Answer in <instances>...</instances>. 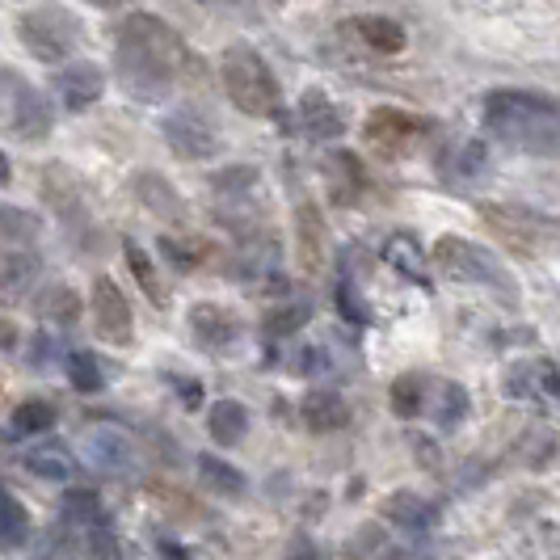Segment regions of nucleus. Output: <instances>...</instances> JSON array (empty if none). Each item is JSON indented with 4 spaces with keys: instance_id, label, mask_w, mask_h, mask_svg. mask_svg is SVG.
Listing matches in <instances>:
<instances>
[{
    "instance_id": "1",
    "label": "nucleus",
    "mask_w": 560,
    "mask_h": 560,
    "mask_svg": "<svg viewBox=\"0 0 560 560\" xmlns=\"http://www.w3.org/2000/svg\"><path fill=\"white\" fill-rule=\"evenodd\" d=\"M114 72L131 97L165 102L173 84L202 77V63L186 47V38L156 13H131L114 30Z\"/></svg>"
},
{
    "instance_id": "2",
    "label": "nucleus",
    "mask_w": 560,
    "mask_h": 560,
    "mask_svg": "<svg viewBox=\"0 0 560 560\" xmlns=\"http://www.w3.org/2000/svg\"><path fill=\"white\" fill-rule=\"evenodd\" d=\"M485 131L514 152L548 156L560 148V102L532 89H493L485 97Z\"/></svg>"
},
{
    "instance_id": "3",
    "label": "nucleus",
    "mask_w": 560,
    "mask_h": 560,
    "mask_svg": "<svg viewBox=\"0 0 560 560\" xmlns=\"http://www.w3.org/2000/svg\"><path fill=\"white\" fill-rule=\"evenodd\" d=\"M434 270L451 282H472V287H489L498 300H505L510 308H518V279L510 275L502 257L493 249H485L477 241H464V236H439L434 249H430Z\"/></svg>"
},
{
    "instance_id": "4",
    "label": "nucleus",
    "mask_w": 560,
    "mask_h": 560,
    "mask_svg": "<svg viewBox=\"0 0 560 560\" xmlns=\"http://www.w3.org/2000/svg\"><path fill=\"white\" fill-rule=\"evenodd\" d=\"M220 81H224L228 102L241 114H249V118H275L282 110L279 77L249 43H232L220 56Z\"/></svg>"
},
{
    "instance_id": "5",
    "label": "nucleus",
    "mask_w": 560,
    "mask_h": 560,
    "mask_svg": "<svg viewBox=\"0 0 560 560\" xmlns=\"http://www.w3.org/2000/svg\"><path fill=\"white\" fill-rule=\"evenodd\" d=\"M480 220L502 236L505 249L527 253V257H548L560 249V220L539 215L532 207H498V202H480Z\"/></svg>"
},
{
    "instance_id": "6",
    "label": "nucleus",
    "mask_w": 560,
    "mask_h": 560,
    "mask_svg": "<svg viewBox=\"0 0 560 560\" xmlns=\"http://www.w3.org/2000/svg\"><path fill=\"white\" fill-rule=\"evenodd\" d=\"M18 38H22V47L34 59H43V63H68V59L81 51L84 30L68 9L47 4V9H30L26 18L18 22Z\"/></svg>"
},
{
    "instance_id": "7",
    "label": "nucleus",
    "mask_w": 560,
    "mask_h": 560,
    "mask_svg": "<svg viewBox=\"0 0 560 560\" xmlns=\"http://www.w3.org/2000/svg\"><path fill=\"white\" fill-rule=\"evenodd\" d=\"M434 136V118L413 110H400V106H375L363 122V140L371 152L388 156V161H400L409 156L418 143H425Z\"/></svg>"
},
{
    "instance_id": "8",
    "label": "nucleus",
    "mask_w": 560,
    "mask_h": 560,
    "mask_svg": "<svg viewBox=\"0 0 560 560\" xmlns=\"http://www.w3.org/2000/svg\"><path fill=\"white\" fill-rule=\"evenodd\" d=\"M4 127L9 136L26 143L47 140L56 131V110L38 84L22 81L13 68H4Z\"/></svg>"
},
{
    "instance_id": "9",
    "label": "nucleus",
    "mask_w": 560,
    "mask_h": 560,
    "mask_svg": "<svg viewBox=\"0 0 560 560\" xmlns=\"http://www.w3.org/2000/svg\"><path fill=\"white\" fill-rule=\"evenodd\" d=\"M89 312H93V329L106 346H131L136 337V316H131V304L122 295V287L106 275L93 279V295H89Z\"/></svg>"
},
{
    "instance_id": "10",
    "label": "nucleus",
    "mask_w": 560,
    "mask_h": 560,
    "mask_svg": "<svg viewBox=\"0 0 560 560\" xmlns=\"http://www.w3.org/2000/svg\"><path fill=\"white\" fill-rule=\"evenodd\" d=\"M161 136H165V143L182 156V161H207V156H215V152H220V136H215V127H211L207 118H198L195 110L165 114Z\"/></svg>"
},
{
    "instance_id": "11",
    "label": "nucleus",
    "mask_w": 560,
    "mask_h": 560,
    "mask_svg": "<svg viewBox=\"0 0 560 560\" xmlns=\"http://www.w3.org/2000/svg\"><path fill=\"white\" fill-rule=\"evenodd\" d=\"M51 89L63 102V110L81 114L89 106H97V97L106 93V77L97 63H63L56 77H51Z\"/></svg>"
},
{
    "instance_id": "12",
    "label": "nucleus",
    "mask_w": 560,
    "mask_h": 560,
    "mask_svg": "<svg viewBox=\"0 0 560 560\" xmlns=\"http://www.w3.org/2000/svg\"><path fill=\"white\" fill-rule=\"evenodd\" d=\"M190 337H195L198 350L224 354L228 346H236V337H241V316L220 308V304H195L190 308Z\"/></svg>"
},
{
    "instance_id": "13",
    "label": "nucleus",
    "mask_w": 560,
    "mask_h": 560,
    "mask_svg": "<svg viewBox=\"0 0 560 560\" xmlns=\"http://www.w3.org/2000/svg\"><path fill=\"white\" fill-rule=\"evenodd\" d=\"M295 118H300L304 136H312V140H337L346 131V114H341V106L325 89H304L300 106H295Z\"/></svg>"
},
{
    "instance_id": "14",
    "label": "nucleus",
    "mask_w": 560,
    "mask_h": 560,
    "mask_svg": "<svg viewBox=\"0 0 560 560\" xmlns=\"http://www.w3.org/2000/svg\"><path fill=\"white\" fill-rule=\"evenodd\" d=\"M131 190H136V198H140L156 220H165V224H182L186 220V202L173 190V182H165L161 173H136Z\"/></svg>"
},
{
    "instance_id": "15",
    "label": "nucleus",
    "mask_w": 560,
    "mask_h": 560,
    "mask_svg": "<svg viewBox=\"0 0 560 560\" xmlns=\"http://www.w3.org/2000/svg\"><path fill=\"white\" fill-rule=\"evenodd\" d=\"M295 236H300V261L304 270L316 275L329 257V232H325V220L316 211V202H300L295 207Z\"/></svg>"
},
{
    "instance_id": "16",
    "label": "nucleus",
    "mask_w": 560,
    "mask_h": 560,
    "mask_svg": "<svg viewBox=\"0 0 560 560\" xmlns=\"http://www.w3.org/2000/svg\"><path fill=\"white\" fill-rule=\"evenodd\" d=\"M300 418H304V425H308L312 434H334V430H346V421H350V405H346V396L341 393L316 388V393L304 396Z\"/></svg>"
},
{
    "instance_id": "17",
    "label": "nucleus",
    "mask_w": 560,
    "mask_h": 560,
    "mask_svg": "<svg viewBox=\"0 0 560 560\" xmlns=\"http://www.w3.org/2000/svg\"><path fill=\"white\" fill-rule=\"evenodd\" d=\"M43 275V257L30 245H4L0 257V282H4V300H18L22 291H30Z\"/></svg>"
},
{
    "instance_id": "18",
    "label": "nucleus",
    "mask_w": 560,
    "mask_h": 560,
    "mask_svg": "<svg viewBox=\"0 0 560 560\" xmlns=\"http://www.w3.org/2000/svg\"><path fill=\"white\" fill-rule=\"evenodd\" d=\"M207 434H211V443L215 447H241L245 443V434H249V409L241 405V400H215L211 405V413H207Z\"/></svg>"
},
{
    "instance_id": "19",
    "label": "nucleus",
    "mask_w": 560,
    "mask_h": 560,
    "mask_svg": "<svg viewBox=\"0 0 560 560\" xmlns=\"http://www.w3.org/2000/svg\"><path fill=\"white\" fill-rule=\"evenodd\" d=\"M380 518H388L393 527H400V532H430V523H434V510H430V502L425 498H418V493H409V489H396V493H388L384 502H380Z\"/></svg>"
},
{
    "instance_id": "20",
    "label": "nucleus",
    "mask_w": 560,
    "mask_h": 560,
    "mask_svg": "<svg viewBox=\"0 0 560 560\" xmlns=\"http://www.w3.org/2000/svg\"><path fill=\"white\" fill-rule=\"evenodd\" d=\"M346 30L363 43L366 51H375V56H396V51H405V43H409L405 26L393 22V18H354Z\"/></svg>"
},
{
    "instance_id": "21",
    "label": "nucleus",
    "mask_w": 560,
    "mask_h": 560,
    "mask_svg": "<svg viewBox=\"0 0 560 560\" xmlns=\"http://www.w3.org/2000/svg\"><path fill=\"white\" fill-rule=\"evenodd\" d=\"M341 560H400V544L393 539L388 527L366 523L341 544Z\"/></svg>"
},
{
    "instance_id": "22",
    "label": "nucleus",
    "mask_w": 560,
    "mask_h": 560,
    "mask_svg": "<svg viewBox=\"0 0 560 560\" xmlns=\"http://www.w3.org/2000/svg\"><path fill=\"white\" fill-rule=\"evenodd\" d=\"M84 455H89L93 468H102V472H110V477H122V472L131 468V447H127V439L114 434V430H93V434L84 439Z\"/></svg>"
},
{
    "instance_id": "23",
    "label": "nucleus",
    "mask_w": 560,
    "mask_h": 560,
    "mask_svg": "<svg viewBox=\"0 0 560 560\" xmlns=\"http://www.w3.org/2000/svg\"><path fill=\"white\" fill-rule=\"evenodd\" d=\"M384 261L393 266V270H400L405 279H413V282H421L425 287V266H430V253L421 249L418 245V236L413 232H396L393 241L384 245Z\"/></svg>"
},
{
    "instance_id": "24",
    "label": "nucleus",
    "mask_w": 560,
    "mask_h": 560,
    "mask_svg": "<svg viewBox=\"0 0 560 560\" xmlns=\"http://www.w3.org/2000/svg\"><path fill=\"white\" fill-rule=\"evenodd\" d=\"M56 421H59V413H56V405H51V400L30 396V400H22V405L9 413V443L30 439V434H47Z\"/></svg>"
},
{
    "instance_id": "25",
    "label": "nucleus",
    "mask_w": 560,
    "mask_h": 560,
    "mask_svg": "<svg viewBox=\"0 0 560 560\" xmlns=\"http://www.w3.org/2000/svg\"><path fill=\"white\" fill-rule=\"evenodd\" d=\"M198 480L207 485V493H220V498H241L249 489L245 472L232 468L220 455H198Z\"/></svg>"
},
{
    "instance_id": "26",
    "label": "nucleus",
    "mask_w": 560,
    "mask_h": 560,
    "mask_svg": "<svg viewBox=\"0 0 560 560\" xmlns=\"http://www.w3.org/2000/svg\"><path fill=\"white\" fill-rule=\"evenodd\" d=\"M122 257H127V266H131V279L140 282V291L148 295V304H152V308H165L168 291H165V282H161V275H156V261L148 257V249L136 245V241H127V245H122Z\"/></svg>"
},
{
    "instance_id": "27",
    "label": "nucleus",
    "mask_w": 560,
    "mask_h": 560,
    "mask_svg": "<svg viewBox=\"0 0 560 560\" xmlns=\"http://www.w3.org/2000/svg\"><path fill=\"white\" fill-rule=\"evenodd\" d=\"M81 295L68 287V282H56V287H47L43 295H38V316L43 320H51V325H63V329H72V325H81Z\"/></svg>"
},
{
    "instance_id": "28",
    "label": "nucleus",
    "mask_w": 560,
    "mask_h": 560,
    "mask_svg": "<svg viewBox=\"0 0 560 560\" xmlns=\"http://www.w3.org/2000/svg\"><path fill=\"white\" fill-rule=\"evenodd\" d=\"M26 472L38 480H51V485H63V480L77 472V464H72V455L59 447V443H47V447H34L26 451Z\"/></svg>"
},
{
    "instance_id": "29",
    "label": "nucleus",
    "mask_w": 560,
    "mask_h": 560,
    "mask_svg": "<svg viewBox=\"0 0 560 560\" xmlns=\"http://www.w3.org/2000/svg\"><path fill=\"white\" fill-rule=\"evenodd\" d=\"M308 320H312V304H308V300H287L282 308H270V312H266V320H261V337L279 341V337L300 334V329H304Z\"/></svg>"
},
{
    "instance_id": "30",
    "label": "nucleus",
    "mask_w": 560,
    "mask_h": 560,
    "mask_svg": "<svg viewBox=\"0 0 560 560\" xmlns=\"http://www.w3.org/2000/svg\"><path fill=\"white\" fill-rule=\"evenodd\" d=\"M63 371H68V384L84 396H93L106 388V371H102V363H97L89 350H72V354L63 359Z\"/></svg>"
},
{
    "instance_id": "31",
    "label": "nucleus",
    "mask_w": 560,
    "mask_h": 560,
    "mask_svg": "<svg viewBox=\"0 0 560 560\" xmlns=\"http://www.w3.org/2000/svg\"><path fill=\"white\" fill-rule=\"evenodd\" d=\"M388 400H393V413L400 421H418L425 413V380L421 375H400V380H393Z\"/></svg>"
},
{
    "instance_id": "32",
    "label": "nucleus",
    "mask_w": 560,
    "mask_h": 560,
    "mask_svg": "<svg viewBox=\"0 0 560 560\" xmlns=\"http://www.w3.org/2000/svg\"><path fill=\"white\" fill-rule=\"evenodd\" d=\"M0 514H4V523H0V544L13 552V548H22L30 535H34V523H30V510L13 493H4L0 498Z\"/></svg>"
},
{
    "instance_id": "33",
    "label": "nucleus",
    "mask_w": 560,
    "mask_h": 560,
    "mask_svg": "<svg viewBox=\"0 0 560 560\" xmlns=\"http://www.w3.org/2000/svg\"><path fill=\"white\" fill-rule=\"evenodd\" d=\"M468 409H472V400L464 393V384H439V393H434V421L443 425V430H455L459 421L468 418Z\"/></svg>"
},
{
    "instance_id": "34",
    "label": "nucleus",
    "mask_w": 560,
    "mask_h": 560,
    "mask_svg": "<svg viewBox=\"0 0 560 560\" xmlns=\"http://www.w3.org/2000/svg\"><path fill=\"white\" fill-rule=\"evenodd\" d=\"M0 220H4V224H0L4 245H30V241H38V232H43L38 215H30V211H22V207H4Z\"/></svg>"
},
{
    "instance_id": "35",
    "label": "nucleus",
    "mask_w": 560,
    "mask_h": 560,
    "mask_svg": "<svg viewBox=\"0 0 560 560\" xmlns=\"http://www.w3.org/2000/svg\"><path fill=\"white\" fill-rule=\"evenodd\" d=\"M63 518L68 523H97L102 518V498L93 493V489H72L68 498H63Z\"/></svg>"
},
{
    "instance_id": "36",
    "label": "nucleus",
    "mask_w": 560,
    "mask_h": 560,
    "mask_svg": "<svg viewBox=\"0 0 560 560\" xmlns=\"http://www.w3.org/2000/svg\"><path fill=\"white\" fill-rule=\"evenodd\" d=\"M334 300H337V312H341V316H346L354 329H363L366 320H371V312H366V304L359 300V291H354V282H350V279H337Z\"/></svg>"
},
{
    "instance_id": "37",
    "label": "nucleus",
    "mask_w": 560,
    "mask_h": 560,
    "mask_svg": "<svg viewBox=\"0 0 560 560\" xmlns=\"http://www.w3.org/2000/svg\"><path fill=\"white\" fill-rule=\"evenodd\" d=\"M211 186H215L220 195H245L241 186H257V173H253V168H224V173L211 177Z\"/></svg>"
},
{
    "instance_id": "38",
    "label": "nucleus",
    "mask_w": 560,
    "mask_h": 560,
    "mask_svg": "<svg viewBox=\"0 0 560 560\" xmlns=\"http://www.w3.org/2000/svg\"><path fill=\"white\" fill-rule=\"evenodd\" d=\"M89 544H93V552H97V560H118V544H114L110 523H106V518L89 523Z\"/></svg>"
},
{
    "instance_id": "39",
    "label": "nucleus",
    "mask_w": 560,
    "mask_h": 560,
    "mask_svg": "<svg viewBox=\"0 0 560 560\" xmlns=\"http://www.w3.org/2000/svg\"><path fill=\"white\" fill-rule=\"evenodd\" d=\"M168 384L177 388V396H182V405H186V409H198V405H202V393H207V388H202V380H190V375H168Z\"/></svg>"
},
{
    "instance_id": "40",
    "label": "nucleus",
    "mask_w": 560,
    "mask_h": 560,
    "mask_svg": "<svg viewBox=\"0 0 560 560\" xmlns=\"http://www.w3.org/2000/svg\"><path fill=\"white\" fill-rule=\"evenodd\" d=\"M282 560H320V552H316V544H312L308 532L291 535V544H287V552H282Z\"/></svg>"
},
{
    "instance_id": "41",
    "label": "nucleus",
    "mask_w": 560,
    "mask_h": 560,
    "mask_svg": "<svg viewBox=\"0 0 560 560\" xmlns=\"http://www.w3.org/2000/svg\"><path fill=\"white\" fill-rule=\"evenodd\" d=\"M161 253H165V257L173 261V266H177V270H195V266H198L195 257H190V249H182L177 241H161Z\"/></svg>"
},
{
    "instance_id": "42",
    "label": "nucleus",
    "mask_w": 560,
    "mask_h": 560,
    "mask_svg": "<svg viewBox=\"0 0 560 560\" xmlns=\"http://www.w3.org/2000/svg\"><path fill=\"white\" fill-rule=\"evenodd\" d=\"M480 165H485V148H480V143L459 148V168H464V173H480Z\"/></svg>"
},
{
    "instance_id": "43",
    "label": "nucleus",
    "mask_w": 560,
    "mask_h": 560,
    "mask_svg": "<svg viewBox=\"0 0 560 560\" xmlns=\"http://www.w3.org/2000/svg\"><path fill=\"white\" fill-rule=\"evenodd\" d=\"M156 552H161L165 560H190V552H186L173 535H156Z\"/></svg>"
},
{
    "instance_id": "44",
    "label": "nucleus",
    "mask_w": 560,
    "mask_h": 560,
    "mask_svg": "<svg viewBox=\"0 0 560 560\" xmlns=\"http://www.w3.org/2000/svg\"><path fill=\"white\" fill-rule=\"evenodd\" d=\"M26 354L34 359V366H47V363H51V359H47V354H51V341H47V337L38 334V337H34V346H30Z\"/></svg>"
},
{
    "instance_id": "45",
    "label": "nucleus",
    "mask_w": 560,
    "mask_h": 560,
    "mask_svg": "<svg viewBox=\"0 0 560 560\" xmlns=\"http://www.w3.org/2000/svg\"><path fill=\"white\" fill-rule=\"evenodd\" d=\"M84 4H93V9H127V4H136V0H84Z\"/></svg>"
}]
</instances>
